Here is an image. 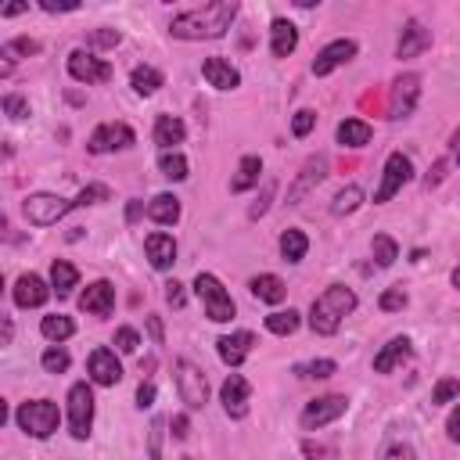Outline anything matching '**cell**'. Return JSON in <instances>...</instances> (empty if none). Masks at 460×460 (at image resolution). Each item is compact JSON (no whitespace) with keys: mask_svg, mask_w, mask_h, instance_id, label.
Segmentation results:
<instances>
[{"mask_svg":"<svg viewBox=\"0 0 460 460\" xmlns=\"http://www.w3.org/2000/svg\"><path fill=\"white\" fill-rule=\"evenodd\" d=\"M11 338H14V323L11 316H4V345H11Z\"/></svg>","mask_w":460,"mask_h":460,"instance_id":"cell-61","label":"cell"},{"mask_svg":"<svg viewBox=\"0 0 460 460\" xmlns=\"http://www.w3.org/2000/svg\"><path fill=\"white\" fill-rule=\"evenodd\" d=\"M352 309H356V291L345 288V284H327V288L313 298V305H309V327H313V334H323V338L338 334L341 320H345Z\"/></svg>","mask_w":460,"mask_h":460,"instance_id":"cell-2","label":"cell"},{"mask_svg":"<svg viewBox=\"0 0 460 460\" xmlns=\"http://www.w3.org/2000/svg\"><path fill=\"white\" fill-rule=\"evenodd\" d=\"M410 176H413V162H410L402 151H392V155L385 158V169H381V187H377L374 201H377V205L392 201V198L402 190V183H406Z\"/></svg>","mask_w":460,"mask_h":460,"instance_id":"cell-11","label":"cell"},{"mask_svg":"<svg viewBox=\"0 0 460 460\" xmlns=\"http://www.w3.org/2000/svg\"><path fill=\"white\" fill-rule=\"evenodd\" d=\"M446 435L453 438V442H460V402L449 410V417H446Z\"/></svg>","mask_w":460,"mask_h":460,"instance_id":"cell-55","label":"cell"},{"mask_svg":"<svg viewBox=\"0 0 460 460\" xmlns=\"http://www.w3.org/2000/svg\"><path fill=\"white\" fill-rule=\"evenodd\" d=\"M158 169L165 180H187V158L180 151H162L158 155Z\"/></svg>","mask_w":460,"mask_h":460,"instance_id":"cell-36","label":"cell"},{"mask_svg":"<svg viewBox=\"0 0 460 460\" xmlns=\"http://www.w3.org/2000/svg\"><path fill=\"white\" fill-rule=\"evenodd\" d=\"M295 374L305 377V381H323V377L338 374V363H334V359H309V363H298Z\"/></svg>","mask_w":460,"mask_h":460,"instance_id":"cell-37","label":"cell"},{"mask_svg":"<svg viewBox=\"0 0 460 460\" xmlns=\"http://www.w3.org/2000/svg\"><path fill=\"white\" fill-rule=\"evenodd\" d=\"M144 252H147V259H151L155 270H169V266L176 262V241H172V234H165V230L147 234V237H144Z\"/></svg>","mask_w":460,"mask_h":460,"instance_id":"cell-22","label":"cell"},{"mask_svg":"<svg viewBox=\"0 0 460 460\" xmlns=\"http://www.w3.org/2000/svg\"><path fill=\"white\" fill-rule=\"evenodd\" d=\"M75 284H79V270H75L72 262H65V259H54V262H50V288H54L58 295H68Z\"/></svg>","mask_w":460,"mask_h":460,"instance_id":"cell-32","label":"cell"},{"mask_svg":"<svg viewBox=\"0 0 460 460\" xmlns=\"http://www.w3.org/2000/svg\"><path fill=\"white\" fill-rule=\"evenodd\" d=\"M165 302H169L172 309H183L187 295H183V284H180V280H169V284H165Z\"/></svg>","mask_w":460,"mask_h":460,"instance_id":"cell-50","label":"cell"},{"mask_svg":"<svg viewBox=\"0 0 460 460\" xmlns=\"http://www.w3.org/2000/svg\"><path fill=\"white\" fill-rule=\"evenodd\" d=\"M359 205H363V187H359V183H345V187L334 194L331 212H334V216H352Z\"/></svg>","mask_w":460,"mask_h":460,"instance_id":"cell-34","label":"cell"},{"mask_svg":"<svg viewBox=\"0 0 460 460\" xmlns=\"http://www.w3.org/2000/svg\"><path fill=\"white\" fill-rule=\"evenodd\" d=\"M25 11H29V4H4L0 18H14V14H25Z\"/></svg>","mask_w":460,"mask_h":460,"instance_id":"cell-59","label":"cell"},{"mask_svg":"<svg viewBox=\"0 0 460 460\" xmlns=\"http://www.w3.org/2000/svg\"><path fill=\"white\" fill-rule=\"evenodd\" d=\"M137 406H140V410H151V406H155V385H151V381H140V388H137Z\"/></svg>","mask_w":460,"mask_h":460,"instance_id":"cell-51","label":"cell"},{"mask_svg":"<svg viewBox=\"0 0 460 460\" xmlns=\"http://www.w3.org/2000/svg\"><path fill=\"white\" fill-rule=\"evenodd\" d=\"M431 47V29H424L420 18H410L399 32V43H395V58L406 61V58H420L424 50Z\"/></svg>","mask_w":460,"mask_h":460,"instance_id":"cell-17","label":"cell"},{"mask_svg":"<svg viewBox=\"0 0 460 460\" xmlns=\"http://www.w3.org/2000/svg\"><path fill=\"white\" fill-rule=\"evenodd\" d=\"M137 144V133L126 126V122H101L90 140H86V151L90 155H111V151H126Z\"/></svg>","mask_w":460,"mask_h":460,"instance_id":"cell-10","label":"cell"},{"mask_svg":"<svg viewBox=\"0 0 460 460\" xmlns=\"http://www.w3.org/2000/svg\"><path fill=\"white\" fill-rule=\"evenodd\" d=\"M410 352H413L410 338H406V334H399V338H392V341H385V345H381V352L374 356V370H377V374H392L402 359H410Z\"/></svg>","mask_w":460,"mask_h":460,"instance_id":"cell-24","label":"cell"},{"mask_svg":"<svg viewBox=\"0 0 460 460\" xmlns=\"http://www.w3.org/2000/svg\"><path fill=\"white\" fill-rule=\"evenodd\" d=\"M316 126V111H309V108H302V111H295L291 115V133L295 137H309V129Z\"/></svg>","mask_w":460,"mask_h":460,"instance_id":"cell-46","label":"cell"},{"mask_svg":"<svg viewBox=\"0 0 460 460\" xmlns=\"http://www.w3.org/2000/svg\"><path fill=\"white\" fill-rule=\"evenodd\" d=\"M453 288H460V266L453 270Z\"/></svg>","mask_w":460,"mask_h":460,"instance_id":"cell-62","label":"cell"},{"mask_svg":"<svg viewBox=\"0 0 460 460\" xmlns=\"http://www.w3.org/2000/svg\"><path fill=\"white\" fill-rule=\"evenodd\" d=\"M79 309L90 313V316H108L115 309V288H111V280L86 284V291L79 295Z\"/></svg>","mask_w":460,"mask_h":460,"instance_id":"cell-19","label":"cell"},{"mask_svg":"<svg viewBox=\"0 0 460 460\" xmlns=\"http://www.w3.org/2000/svg\"><path fill=\"white\" fill-rule=\"evenodd\" d=\"M273 194H277V183H273V180H266V183H262V194H259V198H255V205L248 208V219H259V216H266V208H270Z\"/></svg>","mask_w":460,"mask_h":460,"instance_id":"cell-45","label":"cell"},{"mask_svg":"<svg viewBox=\"0 0 460 460\" xmlns=\"http://www.w3.org/2000/svg\"><path fill=\"white\" fill-rule=\"evenodd\" d=\"M370 122H363V119H345V122H338V144H345V147H363V144H370Z\"/></svg>","mask_w":460,"mask_h":460,"instance_id":"cell-29","label":"cell"},{"mask_svg":"<svg viewBox=\"0 0 460 460\" xmlns=\"http://www.w3.org/2000/svg\"><path fill=\"white\" fill-rule=\"evenodd\" d=\"M137 345H140V334L133 327H119L115 331V349L119 352H137Z\"/></svg>","mask_w":460,"mask_h":460,"instance_id":"cell-48","label":"cell"},{"mask_svg":"<svg viewBox=\"0 0 460 460\" xmlns=\"http://www.w3.org/2000/svg\"><path fill=\"white\" fill-rule=\"evenodd\" d=\"M237 0H212L205 7H190V11H180L172 14L169 22V32L176 40H219L226 36V29L234 25L237 18Z\"/></svg>","mask_w":460,"mask_h":460,"instance_id":"cell-1","label":"cell"},{"mask_svg":"<svg viewBox=\"0 0 460 460\" xmlns=\"http://www.w3.org/2000/svg\"><path fill=\"white\" fill-rule=\"evenodd\" d=\"M172 377H176V392H180L187 410H201L208 402V381H205L201 367H194L190 359H176L172 363Z\"/></svg>","mask_w":460,"mask_h":460,"instance_id":"cell-6","label":"cell"},{"mask_svg":"<svg viewBox=\"0 0 460 460\" xmlns=\"http://www.w3.org/2000/svg\"><path fill=\"white\" fill-rule=\"evenodd\" d=\"M101 201H111L108 183H86V187L75 194V205H79V208H86V205H101Z\"/></svg>","mask_w":460,"mask_h":460,"instance_id":"cell-41","label":"cell"},{"mask_svg":"<svg viewBox=\"0 0 460 460\" xmlns=\"http://www.w3.org/2000/svg\"><path fill=\"white\" fill-rule=\"evenodd\" d=\"M90 428H93V388L86 381H75L68 388V431L72 438H90Z\"/></svg>","mask_w":460,"mask_h":460,"instance_id":"cell-7","label":"cell"},{"mask_svg":"<svg viewBox=\"0 0 460 460\" xmlns=\"http://www.w3.org/2000/svg\"><path fill=\"white\" fill-rule=\"evenodd\" d=\"M4 115L14 119V122L29 119V101H25L22 93H4Z\"/></svg>","mask_w":460,"mask_h":460,"instance_id":"cell-43","label":"cell"},{"mask_svg":"<svg viewBox=\"0 0 460 460\" xmlns=\"http://www.w3.org/2000/svg\"><path fill=\"white\" fill-rule=\"evenodd\" d=\"M406 302H410V298H406V291H402V288H388V291H385V295L377 298V305H381L385 313H395V309H406Z\"/></svg>","mask_w":460,"mask_h":460,"instance_id":"cell-47","label":"cell"},{"mask_svg":"<svg viewBox=\"0 0 460 460\" xmlns=\"http://www.w3.org/2000/svg\"><path fill=\"white\" fill-rule=\"evenodd\" d=\"M194 295L201 298V305H205V316L212 320V323H226V320H234V298H230V291L223 288V280L216 277V273H198L194 277Z\"/></svg>","mask_w":460,"mask_h":460,"instance_id":"cell-4","label":"cell"},{"mask_svg":"<svg viewBox=\"0 0 460 460\" xmlns=\"http://www.w3.org/2000/svg\"><path fill=\"white\" fill-rule=\"evenodd\" d=\"M248 399H252V385H248L241 374H230V377L219 385V402H223V413H226L230 420L248 417Z\"/></svg>","mask_w":460,"mask_h":460,"instance_id":"cell-15","label":"cell"},{"mask_svg":"<svg viewBox=\"0 0 460 460\" xmlns=\"http://www.w3.org/2000/svg\"><path fill=\"white\" fill-rule=\"evenodd\" d=\"M129 86H133L140 97H151V93L162 86V72L151 68V65H137V68L129 72Z\"/></svg>","mask_w":460,"mask_h":460,"instance_id":"cell-33","label":"cell"},{"mask_svg":"<svg viewBox=\"0 0 460 460\" xmlns=\"http://www.w3.org/2000/svg\"><path fill=\"white\" fill-rule=\"evenodd\" d=\"M446 169H449V158H438V162H435V169L424 176V183H428V187H438V183L446 180Z\"/></svg>","mask_w":460,"mask_h":460,"instance_id":"cell-54","label":"cell"},{"mask_svg":"<svg viewBox=\"0 0 460 460\" xmlns=\"http://www.w3.org/2000/svg\"><path fill=\"white\" fill-rule=\"evenodd\" d=\"M302 456L305 460H338V449L323 446V442H313V438H302Z\"/></svg>","mask_w":460,"mask_h":460,"instance_id":"cell-44","label":"cell"},{"mask_svg":"<svg viewBox=\"0 0 460 460\" xmlns=\"http://www.w3.org/2000/svg\"><path fill=\"white\" fill-rule=\"evenodd\" d=\"M68 75H72L75 83L93 86V83H108V79H111V65L101 61V58H93L90 50H72V54H68Z\"/></svg>","mask_w":460,"mask_h":460,"instance_id":"cell-13","label":"cell"},{"mask_svg":"<svg viewBox=\"0 0 460 460\" xmlns=\"http://www.w3.org/2000/svg\"><path fill=\"white\" fill-rule=\"evenodd\" d=\"M162 417H155L151 424V435H147V460H162Z\"/></svg>","mask_w":460,"mask_h":460,"instance_id":"cell-49","label":"cell"},{"mask_svg":"<svg viewBox=\"0 0 460 460\" xmlns=\"http://www.w3.org/2000/svg\"><path fill=\"white\" fill-rule=\"evenodd\" d=\"M345 410H349V399H345V395H320V399L305 402V410H302L298 424H302L305 431H316V428H323V424L338 420Z\"/></svg>","mask_w":460,"mask_h":460,"instance_id":"cell-12","label":"cell"},{"mask_svg":"<svg viewBox=\"0 0 460 460\" xmlns=\"http://www.w3.org/2000/svg\"><path fill=\"white\" fill-rule=\"evenodd\" d=\"M68 208H75V201H68L61 194H50V190H36L22 201V212L32 226H54Z\"/></svg>","mask_w":460,"mask_h":460,"instance_id":"cell-5","label":"cell"},{"mask_svg":"<svg viewBox=\"0 0 460 460\" xmlns=\"http://www.w3.org/2000/svg\"><path fill=\"white\" fill-rule=\"evenodd\" d=\"M201 75H205L208 86H216V90H237V86H241V72H237L226 58H205V61H201Z\"/></svg>","mask_w":460,"mask_h":460,"instance_id":"cell-21","label":"cell"},{"mask_svg":"<svg viewBox=\"0 0 460 460\" xmlns=\"http://www.w3.org/2000/svg\"><path fill=\"white\" fill-rule=\"evenodd\" d=\"M449 151H453V162L460 165V129H456V133L449 137Z\"/></svg>","mask_w":460,"mask_h":460,"instance_id":"cell-60","label":"cell"},{"mask_svg":"<svg viewBox=\"0 0 460 460\" xmlns=\"http://www.w3.org/2000/svg\"><path fill=\"white\" fill-rule=\"evenodd\" d=\"M40 363H43V370H47V374H65L72 359H68V352H65L61 345H47V349H43V356H40Z\"/></svg>","mask_w":460,"mask_h":460,"instance_id":"cell-40","label":"cell"},{"mask_svg":"<svg viewBox=\"0 0 460 460\" xmlns=\"http://www.w3.org/2000/svg\"><path fill=\"white\" fill-rule=\"evenodd\" d=\"M259 176H262V158L259 155H244L237 162V176L230 180V190L234 194H244V190H252L259 183Z\"/></svg>","mask_w":460,"mask_h":460,"instance_id":"cell-28","label":"cell"},{"mask_svg":"<svg viewBox=\"0 0 460 460\" xmlns=\"http://www.w3.org/2000/svg\"><path fill=\"white\" fill-rule=\"evenodd\" d=\"M169 428H172L176 438H187V435H190V420H187V413H176V417L169 420Z\"/></svg>","mask_w":460,"mask_h":460,"instance_id":"cell-56","label":"cell"},{"mask_svg":"<svg viewBox=\"0 0 460 460\" xmlns=\"http://www.w3.org/2000/svg\"><path fill=\"white\" fill-rule=\"evenodd\" d=\"M298 323H302V313L298 309H277V313H270L266 316V331L270 334H295L298 331Z\"/></svg>","mask_w":460,"mask_h":460,"instance_id":"cell-35","label":"cell"},{"mask_svg":"<svg viewBox=\"0 0 460 460\" xmlns=\"http://www.w3.org/2000/svg\"><path fill=\"white\" fill-rule=\"evenodd\" d=\"M295 47H298V29H295V22L273 18V22H270V54H273V58H288V54H295Z\"/></svg>","mask_w":460,"mask_h":460,"instance_id":"cell-23","label":"cell"},{"mask_svg":"<svg viewBox=\"0 0 460 460\" xmlns=\"http://www.w3.org/2000/svg\"><path fill=\"white\" fill-rule=\"evenodd\" d=\"M40 7L50 11V14H58V11H79V0H40Z\"/></svg>","mask_w":460,"mask_h":460,"instance_id":"cell-53","label":"cell"},{"mask_svg":"<svg viewBox=\"0 0 460 460\" xmlns=\"http://www.w3.org/2000/svg\"><path fill=\"white\" fill-rule=\"evenodd\" d=\"M147 334H151V341H155V345H162V338H165V331H162V320H158L155 313L147 316Z\"/></svg>","mask_w":460,"mask_h":460,"instance_id":"cell-57","label":"cell"},{"mask_svg":"<svg viewBox=\"0 0 460 460\" xmlns=\"http://www.w3.org/2000/svg\"><path fill=\"white\" fill-rule=\"evenodd\" d=\"M417 101H420V75L417 72H402V75H395L392 79V86H388V119H410L413 115V108H417Z\"/></svg>","mask_w":460,"mask_h":460,"instance_id":"cell-8","label":"cell"},{"mask_svg":"<svg viewBox=\"0 0 460 460\" xmlns=\"http://www.w3.org/2000/svg\"><path fill=\"white\" fill-rule=\"evenodd\" d=\"M122 43V32L119 29H90L86 32V47H93V50H115Z\"/></svg>","mask_w":460,"mask_h":460,"instance_id":"cell-39","label":"cell"},{"mask_svg":"<svg viewBox=\"0 0 460 460\" xmlns=\"http://www.w3.org/2000/svg\"><path fill=\"white\" fill-rule=\"evenodd\" d=\"M144 212H147V208H144V201H137V198H133V201L126 205V223H137Z\"/></svg>","mask_w":460,"mask_h":460,"instance_id":"cell-58","label":"cell"},{"mask_svg":"<svg viewBox=\"0 0 460 460\" xmlns=\"http://www.w3.org/2000/svg\"><path fill=\"white\" fill-rule=\"evenodd\" d=\"M40 334H43L47 341H54V345H61L65 338H72V334H75V323H72V316H61V313H50V316H43V320H40Z\"/></svg>","mask_w":460,"mask_h":460,"instance_id":"cell-30","label":"cell"},{"mask_svg":"<svg viewBox=\"0 0 460 460\" xmlns=\"http://www.w3.org/2000/svg\"><path fill=\"white\" fill-rule=\"evenodd\" d=\"M305 252H309V237L302 230L291 226V230L280 234V255H284V262H302Z\"/></svg>","mask_w":460,"mask_h":460,"instance_id":"cell-31","label":"cell"},{"mask_svg":"<svg viewBox=\"0 0 460 460\" xmlns=\"http://www.w3.org/2000/svg\"><path fill=\"white\" fill-rule=\"evenodd\" d=\"M453 399H460V381H456V377H442V381L431 388V402L442 406V402H453Z\"/></svg>","mask_w":460,"mask_h":460,"instance_id":"cell-42","label":"cell"},{"mask_svg":"<svg viewBox=\"0 0 460 460\" xmlns=\"http://www.w3.org/2000/svg\"><path fill=\"white\" fill-rule=\"evenodd\" d=\"M356 40H331L327 47H320L316 50V58H313V75H331L334 68H341V65H349L352 58H356Z\"/></svg>","mask_w":460,"mask_h":460,"instance_id":"cell-16","label":"cell"},{"mask_svg":"<svg viewBox=\"0 0 460 460\" xmlns=\"http://www.w3.org/2000/svg\"><path fill=\"white\" fill-rule=\"evenodd\" d=\"M385 460H417V453H413V446H406V442H395V446H388Z\"/></svg>","mask_w":460,"mask_h":460,"instance_id":"cell-52","label":"cell"},{"mask_svg":"<svg viewBox=\"0 0 460 460\" xmlns=\"http://www.w3.org/2000/svg\"><path fill=\"white\" fill-rule=\"evenodd\" d=\"M252 345H255V334H252V331H230V334H223V338L216 341V352H219V359H223L226 367H241V363L248 359Z\"/></svg>","mask_w":460,"mask_h":460,"instance_id":"cell-20","label":"cell"},{"mask_svg":"<svg viewBox=\"0 0 460 460\" xmlns=\"http://www.w3.org/2000/svg\"><path fill=\"white\" fill-rule=\"evenodd\" d=\"M248 288H252V295H255L259 302H270V305L284 302V295H288V288H284V280H280L277 273H259V277L248 280Z\"/></svg>","mask_w":460,"mask_h":460,"instance_id":"cell-27","label":"cell"},{"mask_svg":"<svg viewBox=\"0 0 460 460\" xmlns=\"http://www.w3.org/2000/svg\"><path fill=\"white\" fill-rule=\"evenodd\" d=\"M370 252H374L377 266H392V262L399 259V244H395L388 234H374V241H370Z\"/></svg>","mask_w":460,"mask_h":460,"instance_id":"cell-38","label":"cell"},{"mask_svg":"<svg viewBox=\"0 0 460 460\" xmlns=\"http://www.w3.org/2000/svg\"><path fill=\"white\" fill-rule=\"evenodd\" d=\"M86 374H90V381L93 385H101V388H111V385H119L122 381V363H119V356H115V349H93L90 352V359H86Z\"/></svg>","mask_w":460,"mask_h":460,"instance_id":"cell-14","label":"cell"},{"mask_svg":"<svg viewBox=\"0 0 460 460\" xmlns=\"http://www.w3.org/2000/svg\"><path fill=\"white\" fill-rule=\"evenodd\" d=\"M50 291H54V288H47L43 277L22 273V277L14 280V288H11V298H14L18 309H36V305H43V302L50 298Z\"/></svg>","mask_w":460,"mask_h":460,"instance_id":"cell-18","label":"cell"},{"mask_svg":"<svg viewBox=\"0 0 460 460\" xmlns=\"http://www.w3.org/2000/svg\"><path fill=\"white\" fill-rule=\"evenodd\" d=\"M147 219L158 226H172L180 219V198L176 194H155L147 201Z\"/></svg>","mask_w":460,"mask_h":460,"instance_id":"cell-26","label":"cell"},{"mask_svg":"<svg viewBox=\"0 0 460 460\" xmlns=\"http://www.w3.org/2000/svg\"><path fill=\"white\" fill-rule=\"evenodd\" d=\"M183 137H187V126L176 115H158L155 119V144L162 151H176V144H183Z\"/></svg>","mask_w":460,"mask_h":460,"instance_id":"cell-25","label":"cell"},{"mask_svg":"<svg viewBox=\"0 0 460 460\" xmlns=\"http://www.w3.org/2000/svg\"><path fill=\"white\" fill-rule=\"evenodd\" d=\"M14 424L32 438H50L61 424V410L54 399H29L14 410Z\"/></svg>","mask_w":460,"mask_h":460,"instance_id":"cell-3","label":"cell"},{"mask_svg":"<svg viewBox=\"0 0 460 460\" xmlns=\"http://www.w3.org/2000/svg\"><path fill=\"white\" fill-rule=\"evenodd\" d=\"M327 169H331V162H327V155L323 151H316V155H309L305 162H302V169H298V176H295V183L288 187V205H302L323 180H327Z\"/></svg>","mask_w":460,"mask_h":460,"instance_id":"cell-9","label":"cell"}]
</instances>
